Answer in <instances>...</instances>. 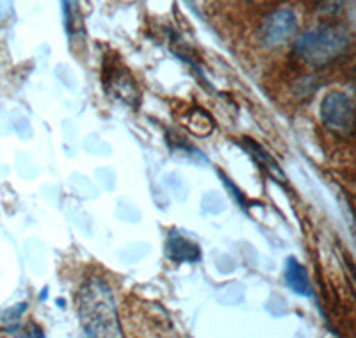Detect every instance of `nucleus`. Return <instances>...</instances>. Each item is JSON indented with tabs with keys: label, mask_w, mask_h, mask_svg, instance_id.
Here are the masks:
<instances>
[{
	"label": "nucleus",
	"mask_w": 356,
	"mask_h": 338,
	"mask_svg": "<svg viewBox=\"0 0 356 338\" xmlns=\"http://www.w3.org/2000/svg\"><path fill=\"white\" fill-rule=\"evenodd\" d=\"M77 310L88 338H125L113 290L104 280L91 278L81 287Z\"/></svg>",
	"instance_id": "nucleus-1"
},
{
	"label": "nucleus",
	"mask_w": 356,
	"mask_h": 338,
	"mask_svg": "<svg viewBox=\"0 0 356 338\" xmlns=\"http://www.w3.org/2000/svg\"><path fill=\"white\" fill-rule=\"evenodd\" d=\"M351 47L348 29L340 25H328L310 33L301 34L294 43L296 56L310 66L323 68L342 59Z\"/></svg>",
	"instance_id": "nucleus-2"
},
{
	"label": "nucleus",
	"mask_w": 356,
	"mask_h": 338,
	"mask_svg": "<svg viewBox=\"0 0 356 338\" xmlns=\"http://www.w3.org/2000/svg\"><path fill=\"white\" fill-rule=\"evenodd\" d=\"M353 100L340 91L326 95L321 104V118L324 125L339 136H349L353 132Z\"/></svg>",
	"instance_id": "nucleus-3"
},
{
	"label": "nucleus",
	"mask_w": 356,
	"mask_h": 338,
	"mask_svg": "<svg viewBox=\"0 0 356 338\" xmlns=\"http://www.w3.org/2000/svg\"><path fill=\"white\" fill-rule=\"evenodd\" d=\"M298 29V20L291 9H276L269 13L260 25V41L267 49H278L292 40Z\"/></svg>",
	"instance_id": "nucleus-4"
},
{
	"label": "nucleus",
	"mask_w": 356,
	"mask_h": 338,
	"mask_svg": "<svg viewBox=\"0 0 356 338\" xmlns=\"http://www.w3.org/2000/svg\"><path fill=\"white\" fill-rule=\"evenodd\" d=\"M285 283L298 296H303V298L314 296V289H312L307 269L294 258H289L287 266H285Z\"/></svg>",
	"instance_id": "nucleus-5"
},
{
	"label": "nucleus",
	"mask_w": 356,
	"mask_h": 338,
	"mask_svg": "<svg viewBox=\"0 0 356 338\" xmlns=\"http://www.w3.org/2000/svg\"><path fill=\"white\" fill-rule=\"evenodd\" d=\"M200 251L198 246L193 241H187V239L180 237L178 234H171L168 239V257L171 260H177V262H196L200 260Z\"/></svg>",
	"instance_id": "nucleus-6"
},
{
	"label": "nucleus",
	"mask_w": 356,
	"mask_h": 338,
	"mask_svg": "<svg viewBox=\"0 0 356 338\" xmlns=\"http://www.w3.org/2000/svg\"><path fill=\"white\" fill-rule=\"evenodd\" d=\"M246 148L250 150L251 157L255 159V161L259 162V164L262 166V168L266 169L267 173L271 175L273 178H280V180H284V173H282V169H280V166L276 164L275 161H273L269 153L264 152V150L260 148L259 145H255V143H251L250 139H246Z\"/></svg>",
	"instance_id": "nucleus-7"
},
{
	"label": "nucleus",
	"mask_w": 356,
	"mask_h": 338,
	"mask_svg": "<svg viewBox=\"0 0 356 338\" xmlns=\"http://www.w3.org/2000/svg\"><path fill=\"white\" fill-rule=\"evenodd\" d=\"M344 6V0H319V9L323 15H335Z\"/></svg>",
	"instance_id": "nucleus-8"
},
{
	"label": "nucleus",
	"mask_w": 356,
	"mask_h": 338,
	"mask_svg": "<svg viewBox=\"0 0 356 338\" xmlns=\"http://www.w3.org/2000/svg\"><path fill=\"white\" fill-rule=\"evenodd\" d=\"M17 338H44V335H43V331L36 326V324H33V326L27 328V330H25L22 335H17Z\"/></svg>",
	"instance_id": "nucleus-9"
}]
</instances>
